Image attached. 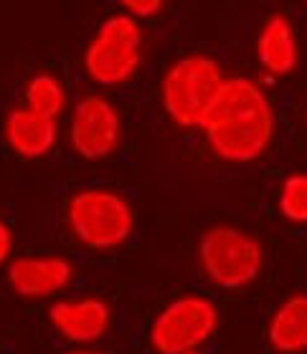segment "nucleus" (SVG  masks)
Returning <instances> with one entry per match:
<instances>
[{"label": "nucleus", "mask_w": 307, "mask_h": 354, "mask_svg": "<svg viewBox=\"0 0 307 354\" xmlns=\"http://www.w3.org/2000/svg\"><path fill=\"white\" fill-rule=\"evenodd\" d=\"M201 129L221 162L249 165L262 160L272 147L277 117L259 84L247 76H226Z\"/></svg>", "instance_id": "1"}, {"label": "nucleus", "mask_w": 307, "mask_h": 354, "mask_svg": "<svg viewBox=\"0 0 307 354\" xmlns=\"http://www.w3.org/2000/svg\"><path fill=\"white\" fill-rule=\"evenodd\" d=\"M64 221L76 243L89 251H114L135 233L130 200L109 187H84L67 200Z\"/></svg>", "instance_id": "2"}, {"label": "nucleus", "mask_w": 307, "mask_h": 354, "mask_svg": "<svg viewBox=\"0 0 307 354\" xmlns=\"http://www.w3.org/2000/svg\"><path fill=\"white\" fill-rule=\"evenodd\" d=\"M224 82V66L206 53H188L170 64L160 84L168 119L180 129H201Z\"/></svg>", "instance_id": "3"}, {"label": "nucleus", "mask_w": 307, "mask_h": 354, "mask_svg": "<svg viewBox=\"0 0 307 354\" xmlns=\"http://www.w3.org/2000/svg\"><path fill=\"white\" fill-rule=\"evenodd\" d=\"M198 266L216 288H249L264 271V245L244 228L211 225L198 238Z\"/></svg>", "instance_id": "4"}, {"label": "nucleus", "mask_w": 307, "mask_h": 354, "mask_svg": "<svg viewBox=\"0 0 307 354\" xmlns=\"http://www.w3.org/2000/svg\"><path fill=\"white\" fill-rule=\"evenodd\" d=\"M145 33L137 18L112 13L99 23L84 51V71L99 86H122L143 66Z\"/></svg>", "instance_id": "5"}, {"label": "nucleus", "mask_w": 307, "mask_h": 354, "mask_svg": "<svg viewBox=\"0 0 307 354\" xmlns=\"http://www.w3.org/2000/svg\"><path fill=\"white\" fill-rule=\"evenodd\" d=\"M221 311L201 294H183L165 304L150 324V347L157 354H188L218 332Z\"/></svg>", "instance_id": "6"}, {"label": "nucleus", "mask_w": 307, "mask_h": 354, "mask_svg": "<svg viewBox=\"0 0 307 354\" xmlns=\"http://www.w3.org/2000/svg\"><path fill=\"white\" fill-rule=\"evenodd\" d=\"M122 142V117L107 96L87 94L74 104L69 119V145L82 160L99 162L112 157Z\"/></svg>", "instance_id": "7"}, {"label": "nucleus", "mask_w": 307, "mask_h": 354, "mask_svg": "<svg viewBox=\"0 0 307 354\" xmlns=\"http://www.w3.org/2000/svg\"><path fill=\"white\" fill-rule=\"evenodd\" d=\"M76 271L71 261L53 253L41 256H18L8 263V286L13 294L28 301H44L67 291Z\"/></svg>", "instance_id": "8"}, {"label": "nucleus", "mask_w": 307, "mask_h": 354, "mask_svg": "<svg viewBox=\"0 0 307 354\" xmlns=\"http://www.w3.org/2000/svg\"><path fill=\"white\" fill-rule=\"evenodd\" d=\"M49 324L61 339L74 347H91L105 339L112 326L109 304L94 296L82 299H59L49 309Z\"/></svg>", "instance_id": "9"}, {"label": "nucleus", "mask_w": 307, "mask_h": 354, "mask_svg": "<svg viewBox=\"0 0 307 354\" xmlns=\"http://www.w3.org/2000/svg\"><path fill=\"white\" fill-rule=\"evenodd\" d=\"M8 147L23 160H41L59 145V119L44 117L28 106H15L3 122Z\"/></svg>", "instance_id": "10"}, {"label": "nucleus", "mask_w": 307, "mask_h": 354, "mask_svg": "<svg viewBox=\"0 0 307 354\" xmlns=\"http://www.w3.org/2000/svg\"><path fill=\"white\" fill-rule=\"evenodd\" d=\"M256 59L270 76H290L300 64V44L295 26L285 13H272L264 18L256 36Z\"/></svg>", "instance_id": "11"}, {"label": "nucleus", "mask_w": 307, "mask_h": 354, "mask_svg": "<svg viewBox=\"0 0 307 354\" xmlns=\"http://www.w3.org/2000/svg\"><path fill=\"white\" fill-rule=\"evenodd\" d=\"M267 339L279 354L307 352V291L290 294L267 322Z\"/></svg>", "instance_id": "12"}, {"label": "nucleus", "mask_w": 307, "mask_h": 354, "mask_svg": "<svg viewBox=\"0 0 307 354\" xmlns=\"http://www.w3.org/2000/svg\"><path fill=\"white\" fill-rule=\"evenodd\" d=\"M23 99H26L28 109L51 119H59L67 109V88L59 82V76L46 74V71L30 76L26 91H23Z\"/></svg>", "instance_id": "13"}, {"label": "nucleus", "mask_w": 307, "mask_h": 354, "mask_svg": "<svg viewBox=\"0 0 307 354\" xmlns=\"http://www.w3.org/2000/svg\"><path fill=\"white\" fill-rule=\"evenodd\" d=\"M277 207L285 221L307 225V172L285 177L277 195Z\"/></svg>", "instance_id": "14"}, {"label": "nucleus", "mask_w": 307, "mask_h": 354, "mask_svg": "<svg viewBox=\"0 0 307 354\" xmlns=\"http://www.w3.org/2000/svg\"><path fill=\"white\" fill-rule=\"evenodd\" d=\"M122 8H125V13L132 15V18H152V15L163 13L165 3L163 0H125L122 3Z\"/></svg>", "instance_id": "15"}, {"label": "nucleus", "mask_w": 307, "mask_h": 354, "mask_svg": "<svg viewBox=\"0 0 307 354\" xmlns=\"http://www.w3.org/2000/svg\"><path fill=\"white\" fill-rule=\"evenodd\" d=\"M10 253H13V230L0 221V266L10 261Z\"/></svg>", "instance_id": "16"}, {"label": "nucleus", "mask_w": 307, "mask_h": 354, "mask_svg": "<svg viewBox=\"0 0 307 354\" xmlns=\"http://www.w3.org/2000/svg\"><path fill=\"white\" fill-rule=\"evenodd\" d=\"M61 354H105V352L91 349V347H74V349H67V352H61Z\"/></svg>", "instance_id": "17"}, {"label": "nucleus", "mask_w": 307, "mask_h": 354, "mask_svg": "<svg viewBox=\"0 0 307 354\" xmlns=\"http://www.w3.org/2000/svg\"><path fill=\"white\" fill-rule=\"evenodd\" d=\"M188 354H201V349H195V352H188Z\"/></svg>", "instance_id": "18"}]
</instances>
